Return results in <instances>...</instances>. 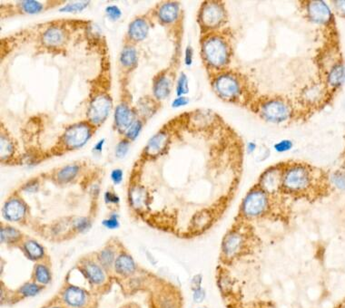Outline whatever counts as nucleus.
<instances>
[{"instance_id": "3", "label": "nucleus", "mask_w": 345, "mask_h": 308, "mask_svg": "<svg viewBox=\"0 0 345 308\" xmlns=\"http://www.w3.org/2000/svg\"><path fill=\"white\" fill-rule=\"evenodd\" d=\"M203 55L211 66L215 68L224 67L230 60L227 42L218 35L207 38L203 44Z\"/></svg>"}, {"instance_id": "44", "label": "nucleus", "mask_w": 345, "mask_h": 308, "mask_svg": "<svg viewBox=\"0 0 345 308\" xmlns=\"http://www.w3.org/2000/svg\"><path fill=\"white\" fill-rule=\"evenodd\" d=\"M188 103H189V100L187 99V97L180 96V97H177V98H175L173 100L172 105V107H174V108H178V107H182V106L187 105Z\"/></svg>"}, {"instance_id": "14", "label": "nucleus", "mask_w": 345, "mask_h": 308, "mask_svg": "<svg viewBox=\"0 0 345 308\" xmlns=\"http://www.w3.org/2000/svg\"><path fill=\"white\" fill-rule=\"evenodd\" d=\"M167 143H168V135L165 131H160L155 136H153L148 142L145 149L146 153L151 156L157 155L165 150Z\"/></svg>"}, {"instance_id": "36", "label": "nucleus", "mask_w": 345, "mask_h": 308, "mask_svg": "<svg viewBox=\"0 0 345 308\" xmlns=\"http://www.w3.org/2000/svg\"><path fill=\"white\" fill-rule=\"evenodd\" d=\"M142 127H143L142 123L140 121H136L132 124L131 127L126 130V137L130 140H135L139 135L140 131L142 130Z\"/></svg>"}, {"instance_id": "17", "label": "nucleus", "mask_w": 345, "mask_h": 308, "mask_svg": "<svg viewBox=\"0 0 345 308\" xmlns=\"http://www.w3.org/2000/svg\"><path fill=\"white\" fill-rule=\"evenodd\" d=\"M179 14V6L176 3H166L159 8L160 20L164 23H172Z\"/></svg>"}, {"instance_id": "5", "label": "nucleus", "mask_w": 345, "mask_h": 308, "mask_svg": "<svg viewBox=\"0 0 345 308\" xmlns=\"http://www.w3.org/2000/svg\"><path fill=\"white\" fill-rule=\"evenodd\" d=\"M262 118L271 123L285 122L291 115L290 106L280 99H271L262 103L260 109Z\"/></svg>"}, {"instance_id": "42", "label": "nucleus", "mask_w": 345, "mask_h": 308, "mask_svg": "<svg viewBox=\"0 0 345 308\" xmlns=\"http://www.w3.org/2000/svg\"><path fill=\"white\" fill-rule=\"evenodd\" d=\"M193 300L196 303H201L206 297V292L201 288H195L193 292Z\"/></svg>"}, {"instance_id": "12", "label": "nucleus", "mask_w": 345, "mask_h": 308, "mask_svg": "<svg viewBox=\"0 0 345 308\" xmlns=\"http://www.w3.org/2000/svg\"><path fill=\"white\" fill-rule=\"evenodd\" d=\"M115 122L118 129L121 131L127 130L135 123V113L126 104H119L115 113Z\"/></svg>"}, {"instance_id": "24", "label": "nucleus", "mask_w": 345, "mask_h": 308, "mask_svg": "<svg viewBox=\"0 0 345 308\" xmlns=\"http://www.w3.org/2000/svg\"><path fill=\"white\" fill-rule=\"evenodd\" d=\"M345 80V68L342 65H337L332 69L328 76V82L331 86H339Z\"/></svg>"}, {"instance_id": "33", "label": "nucleus", "mask_w": 345, "mask_h": 308, "mask_svg": "<svg viewBox=\"0 0 345 308\" xmlns=\"http://www.w3.org/2000/svg\"><path fill=\"white\" fill-rule=\"evenodd\" d=\"M19 232L12 227H5L1 229V240L2 241H13L19 238Z\"/></svg>"}, {"instance_id": "9", "label": "nucleus", "mask_w": 345, "mask_h": 308, "mask_svg": "<svg viewBox=\"0 0 345 308\" xmlns=\"http://www.w3.org/2000/svg\"><path fill=\"white\" fill-rule=\"evenodd\" d=\"M201 19L207 28L220 27L225 19V11L223 5L216 2L207 3L202 9Z\"/></svg>"}, {"instance_id": "48", "label": "nucleus", "mask_w": 345, "mask_h": 308, "mask_svg": "<svg viewBox=\"0 0 345 308\" xmlns=\"http://www.w3.org/2000/svg\"><path fill=\"white\" fill-rule=\"evenodd\" d=\"M334 3H336V4H335V7H336V9L338 10V12L345 16V0L336 1V2H334Z\"/></svg>"}, {"instance_id": "32", "label": "nucleus", "mask_w": 345, "mask_h": 308, "mask_svg": "<svg viewBox=\"0 0 345 308\" xmlns=\"http://www.w3.org/2000/svg\"><path fill=\"white\" fill-rule=\"evenodd\" d=\"M188 93V79L187 76L182 73L179 76V79L177 81L176 85V95L178 97L183 96Z\"/></svg>"}, {"instance_id": "2", "label": "nucleus", "mask_w": 345, "mask_h": 308, "mask_svg": "<svg viewBox=\"0 0 345 308\" xmlns=\"http://www.w3.org/2000/svg\"><path fill=\"white\" fill-rule=\"evenodd\" d=\"M269 194L260 187L251 190L241 205V214L245 219H259L269 211Z\"/></svg>"}, {"instance_id": "27", "label": "nucleus", "mask_w": 345, "mask_h": 308, "mask_svg": "<svg viewBox=\"0 0 345 308\" xmlns=\"http://www.w3.org/2000/svg\"><path fill=\"white\" fill-rule=\"evenodd\" d=\"M22 10L28 14H37L43 10V5L41 3L34 1V0H28L22 1L20 4Z\"/></svg>"}, {"instance_id": "25", "label": "nucleus", "mask_w": 345, "mask_h": 308, "mask_svg": "<svg viewBox=\"0 0 345 308\" xmlns=\"http://www.w3.org/2000/svg\"><path fill=\"white\" fill-rule=\"evenodd\" d=\"M78 171H79V168L76 165L67 166V167L63 168L62 170L58 171L57 179H58V181H60L62 183L69 182L76 177V174L78 173Z\"/></svg>"}, {"instance_id": "6", "label": "nucleus", "mask_w": 345, "mask_h": 308, "mask_svg": "<svg viewBox=\"0 0 345 308\" xmlns=\"http://www.w3.org/2000/svg\"><path fill=\"white\" fill-rule=\"evenodd\" d=\"M245 237L239 230H232L225 235L222 243L223 256L226 259L237 258L244 251Z\"/></svg>"}, {"instance_id": "19", "label": "nucleus", "mask_w": 345, "mask_h": 308, "mask_svg": "<svg viewBox=\"0 0 345 308\" xmlns=\"http://www.w3.org/2000/svg\"><path fill=\"white\" fill-rule=\"evenodd\" d=\"M65 39V34L62 29L50 28L43 34V41L49 47H57L62 44Z\"/></svg>"}, {"instance_id": "20", "label": "nucleus", "mask_w": 345, "mask_h": 308, "mask_svg": "<svg viewBox=\"0 0 345 308\" xmlns=\"http://www.w3.org/2000/svg\"><path fill=\"white\" fill-rule=\"evenodd\" d=\"M171 92L170 79L166 76H159L154 84V94L158 99H165Z\"/></svg>"}, {"instance_id": "53", "label": "nucleus", "mask_w": 345, "mask_h": 308, "mask_svg": "<svg viewBox=\"0 0 345 308\" xmlns=\"http://www.w3.org/2000/svg\"></svg>"}, {"instance_id": "50", "label": "nucleus", "mask_w": 345, "mask_h": 308, "mask_svg": "<svg viewBox=\"0 0 345 308\" xmlns=\"http://www.w3.org/2000/svg\"><path fill=\"white\" fill-rule=\"evenodd\" d=\"M104 140H101L99 143H97V145L95 146V151H102V148H103L104 145Z\"/></svg>"}, {"instance_id": "18", "label": "nucleus", "mask_w": 345, "mask_h": 308, "mask_svg": "<svg viewBox=\"0 0 345 308\" xmlns=\"http://www.w3.org/2000/svg\"><path fill=\"white\" fill-rule=\"evenodd\" d=\"M115 268L118 274L130 275L135 271L136 265L130 256L122 254L115 262Z\"/></svg>"}, {"instance_id": "51", "label": "nucleus", "mask_w": 345, "mask_h": 308, "mask_svg": "<svg viewBox=\"0 0 345 308\" xmlns=\"http://www.w3.org/2000/svg\"><path fill=\"white\" fill-rule=\"evenodd\" d=\"M36 187H37V185H34V183H32V184H28V186H27V188H26V191L33 192L34 191V189H36Z\"/></svg>"}, {"instance_id": "7", "label": "nucleus", "mask_w": 345, "mask_h": 308, "mask_svg": "<svg viewBox=\"0 0 345 308\" xmlns=\"http://www.w3.org/2000/svg\"><path fill=\"white\" fill-rule=\"evenodd\" d=\"M92 135L91 127L86 123H78L69 127L64 134V143L70 149H77L87 143Z\"/></svg>"}, {"instance_id": "41", "label": "nucleus", "mask_w": 345, "mask_h": 308, "mask_svg": "<svg viewBox=\"0 0 345 308\" xmlns=\"http://www.w3.org/2000/svg\"><path fill=\"white\" fill-rule=\"evenodd\" d=\"M111 178L114 181V183L119 184L122 181V179H123V171H122V170L117 169V170H114V171H112Z\"/></svg>"}, {"instance_id": "45", "label": "nucleus", "mask_w": 345, "mask_h": 308, "mask_svg": "<svg viewBox=\"0 0 345 308\" xmlns=\"http://www.w3.org/2000/svg\"><path fill=\"white\" fill-rule=\"evenodd\" d=\"M89 222L86 219H80L76 220V228L79 231L86 230L89 227Z\"/></svg>"}, {"instance_id": "43", "label": "nucleus", "mask_w": 345, "mask_h": 308, "mask_svg": "<svg viewBox=\"0 0 345 308\" xmlns=\"http://www.w3.org/2000/svg\"><path fill=\"white\" fill-rule=\"evenodd\" d=\"M103 225L108 228H117L119 226V222L118 218L115 216V217H111L110 219L104 220Z\"/></svg>"}, {"instance_id": "23", "label": "nucleus", "mask_w": 345, "mask_h": 308, "mask_svg": "<svg viewBox=\"0 0 345 308\" xmlns=\"http://www.w3.org/2000/svg\"><path fill=\"white\" fill-rule=\"evenodd\" d=\"M212 216L208 211H200L193 219V230L201 231L211 224Z\"/></svg>"}, {"instance_id": "30", "label": "nucleus", "mask_w": 345, "mask_h": 308, "mask_svg": "<svg viewBox=\"0 0 345 308\" xmlns=\"http://www.w3.org/2000/svg\"><path fill=\"white\" fill-rule=\"evenodd\" d=\"M89 2H72L67 4L65 7L60 8L61 12H79L82 11L86 7L88 6Z\"/></svg>"}, {"instance_id": "29", "label": "nucleus", "mask_w": 345, "mask_h": 308, "mask_svg": "<svg viewBox=\"0 0 345 308\" xmlns=\"http://www.w3.org/2000/svg\"><path fill=\"white\" fill-rule=\"evenodd\" d=\"M331 182L340 191L345 192V171H336L332 173Z\"/></svg>"}, {"instance_id": "49", "label": "nucleus", "mask_w": 345, "mask_h": 308, "mask_svg": "<svg viewBox=\"0 0 345 308\" xmlns=\"http://www.w3.org/2000/svg\"><path fill=\"white\" fill-rule=\"evenodd\" d=\"M246 150L249 153H253L256 150V144L255 143H249L246 147Z\"/></svg>"}, {"instance_id": "52", "label": "nucleus", "mask_w": 345, "mask_h": 308, "mask_svg": "<svg viewBox=\"0 0 345 308\" xmlns=\"http://www.w3.org/2000/svg\"><path fill=\"white\" fill-rule=\"evenodd\" d=\"M336 308H345V301L343 302V303H342V304H341L340 306H338V307Z\"/></svg>"}, {"instance_id": "34", "label": "nucleus", "mask_w": 345, "mask_h": 308, "mask_svg": "<svg viewBox=\"0 0 345 308\" xmlns=\"http://www.w3.org/2000/svg\"><path fill=\"white\" fill-rule=\"evenodd\" d=\"M114 259H115L114 252L109 248L104 249L103 251L100 253V256H99V259H100L101 263L103 264L104 267L111 266L113 264Z\"/></svg>"}, {"instance_id": "39", "label": "nucleus", "mask_w": 345, "mask_h": 308, "mask_svg": "<svg viewBox=\"0 0 345 308\" xmlns=\"http://www.w3.org/2000/svg\"><path fill=\"white\" fill-rule=\"evenodd\" d=\"M105 12H106V14L108 15V16L110 17L111 19H113V20H117L122 16L121 10L116 6H110V7H106Z\"/></svg>"}, {"instance_id": "40", "label": "nucleus", "mask_w": 345, "mask_h": 308, "mask_svg": "<svg viewBox=\"0 0 345 308\" xmlns=\"http://www.w3.org/2000/svg\"><path fill=\"white\" fill-rule=\"evenodd\" d=\"M144 199H145L144 193H143V192H142L141 190L135 189L134 191H132L131 199L135 205H139L141 202H143Z\"/></svg>"}, {"instance_id": "31", "label": "nucleus", "mask_w": 345, "mask_h": 308, "mask_svg": "<svg viewBox=\"0 0 345 308\" xmlns=\"http://www.w3.org/2000/svg\"><path fill=\"white\" fill-rule=\"evenodd\" d=\"M13 151V146L8 138L4 136L3 134L1 135V158L9 157L12 154Z\"/></svg>"}, {"instance_id": "37", "label": "nucleus", "mask_w": 345, "mask_h": 308, "mask_svg": "<svg viewBox=\"0 0 345 308\" xmlns=\"http://www.w3.org/2000/svg\"><path fill=\"white\" fill-rule=\"evenodd\" d=\"M293 144L290 140H283V141L278 142L275 145V150L277 152H281L282 153V152H286V151H290L291 149L293 148Z\"/></svg>"}, {"instance_id": "47", "label": "nucleus", "mask_w": 345, "mask_h": 308, "mask_svg": "<svg viewBox=\"0 0 345 308\" xmlns=\"http://www.w3.org/2000/svg\"><path fill=\"white\" fill-rule=\"evenodd\" d=\"M193 48L191 47H187L186 49V57H185V62L187 65H191L193 63Z\"/></svg>"}, {"instance_id": "35", "label": "nucleus", "mask_w": 345, "mask_h": 308, "mask_svg": "<svg viewBox=\"0 0 345 308\" xmlns=\"http://www.w3.org/2000/svg\"><path fill=\"white\" fill-rule=\"evenodd\" d=\"M39 291H40V288L33 283L26 284L20 289V293L24 296H34L35 294H38Z\"/></svg>"}, {"instance_id": "21", "label": "nucleus", "mask_w": 345, "mask_h": 308, "mask_svg": "<svg viewBox=\"0 0 345 308\" xmlns=\"http://www.w3.org/2000/svg\"><path fill=\"white\" fill-rule=\"evenodd\" d=\"M85 271L89 280L94 284H101L104 280V274L101 267H98L97 264L87 263L85 266Z\"/></svg>"}, {"instance_id": "38", "label": "nucleus", "mask_w": 345, "mask_h": 308, "mask_svg": "<svg viewBox=\"0 0 345 308\" xmlns=\"http://www.w3.org/2000/svg\"><path fill=\"white\" fill-rule=\"evenodd\" d=\"M129 149V143L128 141H122L118 144L117 146V150H116V155L118 158H123L125 156V154L127 153Z\"/></svg>"}, {"instance_id": "16", "label": "nucleus", "mask_w": 345, "mask_h": 308, "mask_svg": "<svg viewBox=\"0 0 345 308\" xmlns=\"http://www.w3.org/2000/svg\"><path fill=\"white\" fill-rule=\"evenodd\" d=\"M148 25L143 18H138L130 24L128 33L132 39L136 41L144 40L148 33Z\"/></svg>"}, {"instance_id": "28", "label": "nucleus", "mask_w": 345, "mask_h": 308, "mask_svg": "<svg viewBox=\"0 0 345 308\" xmlns=\"http://www.w3.org/2000/svg\"><path fill=\"white\" fill-rule=\"evenodd\" d=\"M34 275H35L36 280L38 281L40 284L46 285L50 281V274H49V269L45 266L38 265L37 267H35Z\"/></svg>"}, {"instance_id": "1", "label": "nucleus", "mask_w": 345, "mask_h": 308, "mask_svg": "<svg viewBox=\"0 0 345 308\" xmlns=\"http://www.w3.org/2000/svg\"><path fill=\"white\" fill-rule=\"evenodd\" d=\"M312 175L310 169L303 164H293L284 169L282 189L286 192L298 194L310 189Z\"/></svg>"}, {"instance_id": "4", "label": "nucleus", "mask_w": 345, "mask_h": 308, "mask_svg": "<svg viewBox=\"0 0 345 308\" xmlns=\"http://www.w3.org/2000/svg\"><path fill=\"white\" fill-rule=\"evenodd\" d=\"M214 85L215 92L222 99L232 101L241 95V82L235 75L223 73L215 77Z\"/></svg>"}, {"instance_id": "13", "label": "nucleus", "mask_w": 345, "mask_h": 308, "mask_svg": "<svg viewBox=\"0 0 345 308\" xmlns=\"http://www.w3.org/2000/svg\"><path fill=\"white\" fill-rule=\"evenodd\" d=\"M26 213V206L17 199H10L4 207V216L8 220L17 221L24 217Z\"/></svg>"}, {"instance_id": "46", "label": "nucleus", "mask_w": 345, "mask_h": 308, "mask_svg": "<svg viewBox=\"0 0 345 308\" xmlns=\"http://www.w3.org/2000/svg\"><path fill=\"white\" fill-rule=\"evenodd\" d=\"M104 200L107 203H118L119 202V198L116 194L112 193L110 192H107L104 194Z\"/></svg>"}, {"instance_id": "15", "label": "nucleus", "mask_w": 345, "mask_h": 308, "mask_svg": "<svg viewBox=\"0 0 345 308\" xmlns=\"http://www.w3.org/2000/svg\"><path fill=\"white\" fill-rule=\"evenodd\" d=\"M86 295L85 291L76 287H69L64 293V299L69 306L74 308L82 307L86 302Z\"/></svg>"}, {"instance_id": "10", "label": "nucleus", "mask_w": 345, "mask_h": 308, "mask_svg": "<svg viewBox=\"0 0 345 308\" xmlns=\"http://www.w3.org/2000/svg\"><path fill=\"white\" fill-rule=\"evenodd\" d=\"M283 170L277 167L270 168L260 179V188L268 194H273L282 189Z\"/></svg>"}, {"instance_id": "11", "label": "nucleus", "mask_w": 345, "mask_h": 308, "mask_svg": "<svg viewBox=\"0 0 345 308\" xmlns=\"http://www.w3.org/2000/svg\"><path fill=\"white\" fill-rule=\"evenodd\" d=\"M307 11L310 20L314 23L326 24L331 20V9L324 1H310Z\"/></svg>"}, {"instance_id": "26", "label": "nucleus", "mask_w": 345, "mask_h": 308, "mask_svg": "<svg viewBox=\"0 0 345 308\" xmlns=\"http://www.w3.org/2000/svg\"><path fill=\"white\" fill-rule=\"evenodd\" d=\"M25 249H26L27 253L28 254V256L33 259H40L44 255V250L42 248V246L34 240L28 241L25 244Z\"/></svg>"}, {"instance_id": "22", "label": "nucleus", "mask_w": 345, "mask_h": 308, "mask_svg": "<svg viewBox=\"0 0 345 308\" xmlns=\"http://www.w3.org/2000/svg\"><path fill=\"white\" fill-rule=\"evenodd\" d=\"M120 62L125 67H134L138 62L137 50L131 47L124 48L120 55Z\"/></svg>"}, {"instance_id": "8", "label": "nucleus", "mask_w": 345, "mask_h": 308, "mask_svg": "<svg viewBox=\"0 0 345 308\" xmlns=\"http://www.w3.org/2000/svg\"><path fill=\"white\" fill-rule=\"evenodd\" d=\"M112 101L109 96L101 95L94 98L88 108V119L94 124H100L105 121L110 113Z\"/></svg>"}]
</instances>
